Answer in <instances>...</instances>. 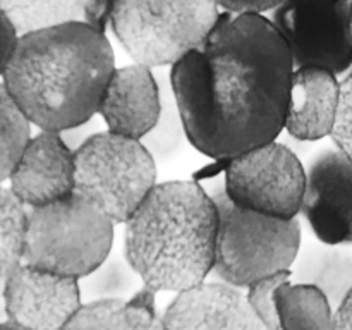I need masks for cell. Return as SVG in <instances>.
<instances>
[{
  "label": "cell",
  "instance_id": "obj_1",
  "mask_svg": "<svg viewBox=\"0 0 352 330\" xmlns=\"http://www.w3.org/2000/svg\"><path fill=\"white\" fill-rule=\"evenodd\" d=\"M292 72V55L272 19L220 12L205 41L168 72L189 143L227 160L277 140Z\"/></svg>",
  "mask_w": 352,
  "mask_h": 330
},
{
  "label": "cell",
  "instance_id": "obj_2",
  "mask_svg": "<svg viewBox=\"0 0 352 330\" xmlns=\"http://www.w3.org/2000/svg\"><path fill=\"white\" fill-rule=\"evenodd\" d=\"M113 69L116 55L107 34L72 21L21 34L2 82L31 124L60 133L98 116Z\"/></svg>",
  "mask_w": 352,
  "mask_h": 330
},
{
  "label": "cell",
  "instance_id": "obj_3",
  "mask_svg": "<svg viewBox=\"0 0 352 330\" xmlns=\"http://www.w3.org/2000/svg\"><path fill=\"white\" fill-rule=\"evenodd\" d=\"M217 219L199 182L155 184L124 222V253L144 287L181 292L205 282L213 268Z\"/></svg>",
  "mask_w": 352,
  "mask_h": 330
},
{
  "label": "cell",
  "instance_id": "obj_4",
  "mask_svg": "<svg viewBox=\"0 0 352 330\" xmlns=\"http://www.w3.org/2000/svg\"><path fill=\"white\" fill-rule=\"evenodd\" d=\"M217 206V236L212 274L243 289L265 275L289 270L301 248V223L261 215L234 205L222 181L203 184Z\"/></svg>",
  "mask_w": 352,
  "mask_h": 330
},
{
  "label": "cell",
  "instance_id": "obj_5",
  "mask_svg": "<svg viewBox=\"0 0 352 330\" xmlns=\"http://www.w3.org/2000/svg\"><path fill=\"white\" fill-rule=\"evenodd\" d=\"M116 223L79 191L28 208L23 263L81 278L105 260L116 244Z\"/></svg>",
  "mask_w": 352,
  "mask_h": 330
},
{
  "label": "cell",
  "instance_id": "obj_6",
  "mask_svg": "<svg viewBox=\"0 0 352 330\" xmlns=\"http://www.w3.org/2000/svg\"><path fill=\"white\" fill-rule=\"evenodd\" d=\"M219 14L215 0H113L109 26L134 62L158 69L198 48Z\"/></svg>",
  "mask_w": 352,
  "mask_h": 330
},
{
  "label": "cell",
  "instance_id": "obj_7",
  "mask_svg": "<svg viewBox=\"0 0 352 330\" xmlns=\"http://www.w3.org/2000/svg\"><path fill=\"white\" fill-rule=\"evenodd\" d=\"M76 191L113 223H124L157 184V162L143 143L98 131L74 151Z\"/></svg>",
  "mask_w": 352,
  "mask_h": 330
},
{
  "label": "cell",
  "instance_id": "obj_8",
  "mask_svg": "<svg viewBox=\"0 0 352 330\" xmlns=\"http://www.w3.org/2000/svg\"><path fill=\"white\" fill-rule=\"evenodd\" d=\"M222 184L234 205L289 220L301 212L306 170L298 153L275 140L227 158Z\"/></svg>",
  "mask_w": 352,
  "mask_h": 330
},
{
  "label": "cell",
  "instance_id": "obj_9",
  "mask_svg": "<svg viewBox=\"0 0 352 330\" xmlns=\"http://www.w3.org/2000/svg\"><path fill=\"white\" fill-rule=\"evenodd\" d=\"M272 23L287 43L294 69L336 76L351 71V0H282Z\"/></svg>",
  "mask_w": 352,
  "mask_h": 330
},
{
  "label": "cell",
  "instance_id": "obj_10",
  "mask_svg": "<svg viewBox=\"0 0 352 330\" xmlns=\"http://www.w3.org/2000/svg\"><path fill=\"white\" fill-rule=\"evenodd\" d=\"M301 212L320 243L352 244V160L325 148L308 162Z\"/></svg>",
  "mask_w": 352,
  "mask_h": 330
},
{
  "label": "cell",
  "instance_id": "obj_11",
  "mask_svg": "<svg viewBox=\"0 0 352 330\" xmlns=\"http://www.w3.org/2000/svg\"><path fill=\"white\" fill-rule=\"evenodd\" d=\"M7 320L28 330H60L81 308L78 278L21 261L6 275Z\"/></svg>",
  "mask_w": 352,
  "mask_h": 330
},
{
  "label": "cell",
  "instance_id": "obj_12",
  "mask_svg": "<svg viewBox=\"0 0 352 330\" xmlns=\"http://www.w3.org/2000/svg\"><path fill=\"white\" fill-rule=\"evenodd\" d=\"M10 191L26 208L43 206L76 191L74 151L55 131L31 136L9 175Z\"/></svg>",
  "mask_w": 352,
  "mask_h": 330
},
{
  "label": "cell",
  "instance_id": "obj_13",
  "mask_svg": "<svg viewBox=\"0 0 352 330\" xmlns=\"http://www.w3.org/2000/svg\"><path fill=\"white\" fill-rule=\"evenodd\" d=\"M164 330H268L237 287L201 282L177 292L162 315Z\"/></svg>",
  "mask_w": 352,
  "mask_h": 330
},
{
  "label": "cell",
  "instance_id": "obj_14",
  "mask_svg": "<svg viewBox=\"0 0 352 330\" xmlns=\"http://www.w3.org/2000/svg\"><path fill=\"white\" fill-rule=\"evenodd\" d=\"M160 105L155 69L134 62L113 69L100 100L98 116L107 131L140 141L157 122Z\"/></svg>",
  "mask_w": 352,
  "mask_h": 330
},
{
  "label": "cell",
  "instance_id": "obj_15",
  "mask_svg": "<svg viewBox=\"0 0 352 330\" xmlns=\"http://www.w3.org/2000/svg\"><path fill=\"white\" fill-rule=\"evenodd\" d=\"M340 81L323 69H294L284 129L289 138L311 143L332 134L339 109Z\"/></svg>",
  "mask_w": 352,
  "mask_h": 330
},
{
  "label": "cell",
  "instance_id": "obj_16",
  "mask_svg": "<svg viewBox=\"0 0 352 330\" xmlns=\"http://www.w3.org/2000/svg\"><path fill=\"white\" fill-rule=\"evenodd\" d=\"M289 272L291 282L320 289L336 309L352 289V250L346 244L308 243L299 248Z\"/></svg>",
  "mask_w": 352,
  "mask_h": 330
},
{
  "label": "cell",
  "instance_id": "obj_17",
  "mask_svg": "<svg viewBox=\"0 0 352 330\" xmlns=\"http://www.w3.org/2000/svg\"><path fill=\"white\" fill-rule=\"evenodd\" d=\"M155 296L143 285L126 301L85 302L60 330H164Z\"/></svg>",
  "mask_w": 352,
  "mask_h": 330
},
{
  "label": "cell",
  "instance_id": "obj_18",
  "mask_svg": "<svg viewBox=\"0 0 352 330\" xmlns=\"http://www.w3.org/2000/svg\"><path fill=\"white\" fill-rule=\"evenodd\" d=\"M278 330H333L330 301L320 289L284 282L275 291Z\"/></svg>",
  "mask_w": 352,
  "mask_h": 330
},
{
  "label": "cell",
  "instance_id": "obj_19",
  "mask_svg": "<svg viewBox=\"0 0 352 330\" xmlns=\"http://www.w3.org/2000/svg\"><path fill=\"white\" fill-rule=\"evenodd\" d=\"M78 284L82 305L98 301H126L143 287V282L131 267L124 248L116 244L102 263L96 265L85 277L78 278Z\"/></svg>",
  "mask_w": 352,
  "mask_h": 330
},
{
  "label": "cell",
  "instance_id": "obj_20",
  "mask_svg": "<svg viewBox=\"0 0 352 330\" xmlns=\"http://www.w3.org/2000/svg\"><path fill=\"white\" fill-rule=\"evenodd\" d=\"M17 36L72 21H85L82 0H0Z\"/></svg>",
  "mask_w": 352,
  "mask_h": 330
},
{
  "label": "cell",
  "instance_id": "obj_21",
  "mask_svg": "<svg viewBox=\"0 0 352 330\" xmlns=\"http://www.w3.org/2000/svg\"><path fill=\"white\" fill-rule=\"evenodd\" d=\"M155 74H157L158 86H160V113H158L157 122L151 127L150 133L144 134L140 141L155 162H167L182 150L186 141V131L177 102L172 93L170 78L162 71V67L155 69Z\"/></svg>",
  "mask_w": 352,
  "mask_h": 330
},
{
  "label": "cell",
  "instance_id": "obj_22",
  "mask_svg": "<svg viewBox=\"0 0 352 330\" xmlns=\"http://www.w3.org/2000/svg\"><path fill=\"white\" fill-rule=\"evenodd\" d=\"M28 208L0 184V277L23 261Z\"/></svg>",
  "mask_w": 352,
  "mask_h": 330
},
{
  "label": "cell",
  "instance_id": "obj_23",
  "mask_svg": "<svg viewBox=\"0 0 352 330\" xmlns=\"http://www.w3.org/2000/svg\"><path fill=\"white\" fill-rule=\"evenodd\" d=\"M31 138V122L23 116L0 81V184L7 181Z\"/></svg>",
  "mask_w": 352,
  "mask_h": 330
},
{
  "label": "cell",
  "instance_id": "obj_24",
  "mask_svg": "<svg viewBox=\"0 0 352 330\" xmlns=\"http://www.w3.org/2000/svg\"><path fill=\"white\" fill-rule=\"evenodd\" d=\"M291 280V272L282 270L275 274L265 275V277L256 278L246 285V298L248 305L253 309L254 315L267 325L268 330H278L277 309H275V291L280 284Z\"/></svg>",
  "mask_w": 352,
  "mask_h": 330
},
{
  "label": "cell",
  "instance_id": "obj_25",
  "mask_svg": "<svg viewBox=\"0 0 352 330\" xmlns=\"http://www.w3.org/2000/svg\"><path fill=\"white\" fill-rule=\"evenodd\" d=\"M332 140L346 157L352 160V67L340 81L339 109L332 129Z\"/></svg>",
  "mask_w": 352,
  "mask_h": 330
},
{
  "label": "cell",
  "instance_id": "obj_26",
  "mask_svg": "<svg viewBox=\"0 0 352 330\" xmlns=\"http://www.w3.org/2000/svg\"><path fill=\"white\" fill-rule=\"evenodd\" d=\"M82 2H85V23L105 33L113 0H82Z\"/></svg>",
  "mask_w": 352,
  "mask_h": 330
},
{
  "label": "cell",
  "instance_id": "obj_27",
  "mask_svg": "<svg viewBox=\"0 0 352 330\" xmlns=\"http://www.w3.org/2000/svg\"><path fill=\"white\" fill-rule=\"evenodd\" d=\"M217 6L226 9L227 12H258L263 14L267 10H274L282 0H215Z\"/></svg>",
  "mask_w": 352,
  "mask_h": 330
},
{
  "label": "cell",
  "instance_id": "obj_28",
  "mask_svg": "<svg viewBox=\"0 0 352 330\" xmlns=\"http://www.w3.org/2000/svg\"><path fill=\"white\" fill-rule=\"evenodd\" d=\"M17 38L19 36H17L16 30L10 24V21L7 19L3 10L0 9V78H2L3 69H6L10 55H12Z\"/></svg>",
  "mask_w": 352,
  "mask_h": 330
},
{
  "label": "cell",
  "instance_id": "obj_29",
  "mask_svg": "<svg viewBox=\"0 0 352 330\" xmlns=\"http://www.w3.org/2000/svg\"><path fill=\"white\" fill-rule=\"evenodd\" d=\"M96 133H98V127H96V117H93V119L86 120V122L79 124V126L60 131L58 134H60V138L64 140V143L67 144L72 151H76L82 143H86V141Z\"/></svg>",
  "mask_w": 352,
  "mask_h": 330
},
{
  "label": "cell",
  "instance_id": "obj_30",
  "mask_svg": "<svg viewBox=\"0 0 352 330\" xmlns=\"http://www.w3.org/2000/svg\"><path fill=\"white\" fill-rule=\"evenodd\" d=\"M333 330H352V289L333 311Z\"/></svg>",
  "mask_w": 352,
  "mask_h": 330
},
{
  "label": "cell",
  "instance_id": "obj_31",
  "mask_svg": "<svg viewBox=\"0 0 352 330\" xmlns=\"http://www.w3.org/2000/svg\"><path fill=\"white\" fill-rule=\"evenodd\" d=\"M3 284H6V277H0V323L7 320L6 298H3Z\"/></svg>",
  "mask_w": 352,
  "mask_h": 330
},
{
  "label": "cell",
  "instance_id": "obj_32",
  "mask_svg": "<svg viewBox=\"0 0 352 330\" xmlns=\"http://www.w3.org/2000/svg\"><path fill=\"white\" fill-rule=\"evenodd\" d=\"M0 330H28V329H23V327H19V325H16V323L6 320V322L0 323Z\"/></svg>",
  "mask_w": 352,
  "mask_h": 330
},
{
  "label": "cell",
  "instance_id": "obj_33",
  "mask_svg": "<svg viewBox=\"0 0 352 330\" xmlns=\"http://www.w3.org/2000/svg\"><path fill=\"white\" fill-rule=\"evenodd\" d=\"M351 33H352V0H351Z\"/></svg>",
  "mask_w": 352,
  "mask_h": 330
}]
</instances>
